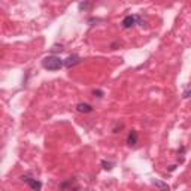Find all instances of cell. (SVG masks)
Returning <instances> with one entry per match:
<instances>
[{
  "label": "cell",
  "instance_id": "1",
  "mask_svg": "<svg viewBox=\"0 0 191 191\" xmlns=\"http://www.w3.org/2000/svg\"><path fill=\"white\" fill-rule=\"evenodd\" d=\"M42 66H43V69H47V70L54 72V70H58V69H61L64 66V60H61L57 55H48V57H45L42 60Z\"/></svg>",
  "mask_w": 191,
  "mask_h": 191
},
{
  "label": "cell",
  "instance_id": "2",
  "mask_svg": "<svg viewBox=\"0 0 191 191\" xmlns=\"http://www.w3.org/2000/svg\"><path fill=\"white\" fill-rule=\"evenodd\" d=\"M135 24L143 26V24H142V18H140L139 15H127V17H124V20L121 21V26H123V28H131Z\"/></svg>",
  "mask_w": 191,
  "mask_h": 191
},
{
  "label": "cell",
  "instance_id": "3",
  "mask_svg": "<svg viewBox=\"0 0 191 191\" xmlns=\"http://www.w3.org/2000/svg\"><path fill=\"white\" fill-rule=\"evenodd\" d=\"M21 181L22 182H26V184H28L30 187H32V190H34V191H41V188H42V182L39 181V179H36V178H32L30 175H22L21 176Z\"/></svg>",
  "mask_w": 191,
  "mask_h": 191
},
{
  "label": "cell",
  "instance_id": "4",
  "mask_svg": "<svg viewBox=\"0 0 191 191\" xmlns=\"http://www.w3.org/2000/svg\"><path fill=\"white\" fill-rule=\"evenodd\" d=\"M81 61H82V58L79 57V55L72 54V55H69L67 58L64 60V66H66L67 69H72V67H75L76 64H79Z\"/></svg>",
  "mask_w": 191,
  "mask_h": 191
},
{
  "label": "cell",
  "instance_id": "5",
  "mask_svg": "<svg viewBox=\"0 0 191 191\" xmlns=\"http://www.w3.org/2000/svg\"><path fill=\"white\" fill-rule=\"evenodd\" d=\"M76 110H78V112H82V114H90V112L94 110V108H93L90 103H78V105H76Z\"/></svg>",
  "mask_w": 191,
  "mask_h": 191
},
{
  "label": "cell",
  "instance_id": "6",
  "mask_svg": "<svg viewBox=\"0 0 191 191\" xmlns=\"http://www.w3.org/2000/svg\"><path fill=\"white\" fill-rule=\"evenodd\" d=\"M137 139H139V136H137V131L136 130H131L129 133V136H127V143H129L130 146H135L137 143Z\"/></svg>",
  "mask_w": 191,
  "mask_h": 191
},
{
  "label": "cell",
  "instance_id": "7",
  "mask_svg": "<svg viewBox=\"0 0 191 191\" xmlns=\"http://www.w3.org/2000/svg\"><path fill=\"white\" fill-rule=\"evenodd\" d=\"M154 185H155V187H158L161 191H169V190H170L167 184H164V182H161V181H157V179L154 181Z\"/></svg>",
  "mask_w": 191,
  "mask_h": 191
},
{
  "label": "cell",
  "instance_id": "8",
  "mask_svg": "<svg viewBox=\"0 0 191 191\" xmlns=\"http://www.w3.org/2000/svg\"><path fill=\"white\" fill-rule=\"evenodd\" d=\"M52 51H60V52H61V51H63V47H61V45H60V47H58V45H55V47L52 48Z\"/></svg>",
  "mask_w": 191,
  "mask_h": 191
},
{
  "label": "cell",
  "instance_id": "9",
  "mask_svg": "<svg viewBox=\"0 0 191 191\" xmlns=\"http://www.w3.org/2000/svg\"><path fill=\"white\" fill-rule=\"evenodd\" d=\"M190 96H191V90H187V91L184 93V99H188Z\"/></svg>",
  "mask_w": 191,
  "mask_h": 191
},
{
  "label": "cell",
  "instance_id": "10",
  "mask_svg": "<svg viewBox=\"0 0 191 191\" xmlns=\"http://www.w3.org/2000/svg\"><path fill=\"white\" fill-rule=\"evenodd\" d=\"M93 94H97V97H102V96H103V93H102V91H100V90H97V91H94V93H93Z\"/></svg>",
  "mask_w": 191,
  "mask_h": 191
},
{
  "label": "cell",
  "instance_id": "11",
  "mask_svg": "<svg viewBox=\"0 0 191 191\" xmlns=\"http://www.w3.org/2000/svg\"><path fill=\"white\" fill-rule=\"evenodd\" d=\"M88 6H90V3H81V5H79V7H81V9H82V7L85 9V7H88Z\"/></svg>",
  "mask_w": 191,
  "mask_h": 191
}]
</instances>
